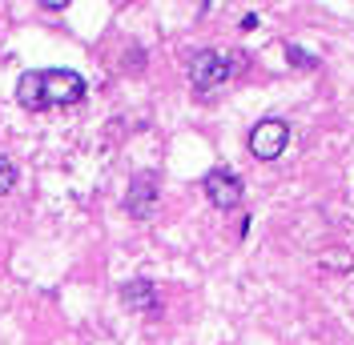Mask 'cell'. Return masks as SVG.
Masks as SVG:
<instances>
[{
  "instance_id": "ba28073f",
  "label": "cell",
  "mask_w": 354,
  "mask_h": 345,
  "mask_svg": "<svg viewBox=\"0 0 354 345\" xmlns=\"http://www.w3.org/2000/svg\"><path fill=\"white\" fill-rule=\"evenodd\" d=\"M12 185H17V169H12V161L0 157V197L12 193Z\"/></svg>"
},
{
  "instance_id": "277c9868",
  "label": "cell",
  "mask_w": 354,
  "mask_h": 345,
  "mask_svg": "<svg viewBox=\"0 0 354 345\" xmlns=\"http://www.w3.org/2000/svg\"><path fill=\"white\" fill-rule=\"evenodd\" d=\"M205 197L218 205V209H238L242 205V177L234 169H214V172H205Z\"/></svg>"
},
{
  "instance_id": "3957f363",
  "label": "cell",
  "mask_w": 354,
  "mask_h": 345,
  "mask_svg": "<svg viewBox=\"0 0 354 345\" xmlns=\"http://www.w3.org/2000/svg\"><path fill=\"white\" fill-rule=\"evenodd\" d=\"M230 72H234V61L230 57H221L214 48H205L194 57V65H189V77H194V88L198 92H209V88H218L230 81Z\"/></svg>"
},
{
  "instance_id": "6da1fadb",
  "label": "cell",
  "mask_w": 354,
  "mask_h": 345,
  "mask_svg": "<svg viewBox=\"0 0 354 345\" xmlns=\"http://www.w3.org/2000/svg\"><path fill=\"white\" fill-rule=\"evenodd\" d=\"M17 101L24 112H44L85 101V81L73 68H44V72H24L17 85Z\"/></svg>"
},
{
  "instance_id": "5b68a950",
  "label": "cell",
  "mask_w": 354,
  "mask_h": 345,
  "mask_svg": "<svg viewBox=\"0 0 354 345\" xmlns=\"http://www.w3.org/2000/svg\"><path fill=\"white\" fill-rule=\"evenodd\" d=\"M125 209H129L133 217H149L157 209V177L153 172H137V177H133Z\"/></svg>"
},
{
  "instance_id": "7a4b0ae2",
  "label": "cell",
  "mask_w": 354,
  "mask_h": 345,
  "mask_svg": "<svg viewBox=\"0 0 354 345\" xmlns=\"http://www.w3.org/2000/svg\"><path fill=\"white\" fill-rule=\"evenodd\" d=\"M286 145H290V125L286 121H278V117H266V121H258V125L250 129V152H254L258 161H274V157H282Z\"/></svg>"
},
{
  "instance_id": "8992f818",
  "label": "cell",
  "mask_w": 354,
  "mask_h": 345,
  "mask_svg": "<svg viewBox=\"0 0 354 345\" xmlns=\"http://www.w3.org/2000/svg\"><path fill=\"white\" fill-rule=\"evenodd\" d=\"M121 302L129 305V309H157V289H153V281L137 277V281H129V285H121Z\"/></svg>"
},
{
  "instance_id": "52a82bcc",
  "label": "cell",
  "mask_w": 354,
  "mask_h": 345,
  "mask_svg": "<svg viewBox=\"0 0 354 345\" xmlns=\"http://www.w3.org/2000/svg\"><path fill=\"white\" fill-rule=\"evenodd\" d=\"M286 57H290V65H298V68H314V65H318V57H310L302 44H290Z\"/></svg>"
}]
</instances>
